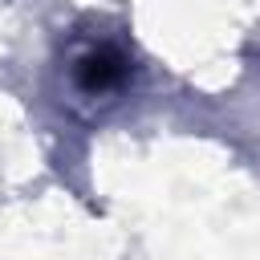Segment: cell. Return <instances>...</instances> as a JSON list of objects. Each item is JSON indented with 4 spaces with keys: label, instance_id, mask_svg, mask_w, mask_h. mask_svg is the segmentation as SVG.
Instances as JSON below:
<instances>
[{
    "label": "cell",
    "instance_id": "obj_1",
    "mask_svg": "<svg viewBox=\"0 0 260 260\" xmlns=\"http://www.w3.org/2000/svg\"><path fill=\"white\" fill-rule=\"evenodd\" d=\"M130 77H134V57H130L118 41H110V37L85 41V45H77L73 57H69V85H73L81 98H89V102H98V98H118V93L130 85Z\"/></svg>",
    "mask_w": 260,
    "mask_h": 260
}]
</instances>
